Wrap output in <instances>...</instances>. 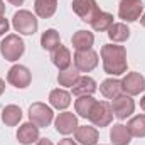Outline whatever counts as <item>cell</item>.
I'll use <instances>...</instances> for the list:
<instances>
[{"label":"cell","instance_id":"obj_1","mask_svg":"<svg viewBox=\"0 0 145 145\" xmlns=\"http://www.w3.org/2000/svg\"><path fill=\"white\" fill-rule=\"evenodd\" d=\"M101 59H103V69L106 74L120 76L127 71V49L123 46L105 44L101 47Z\"/></svg>","mask_w":145,"mask_h":145},{"label":"cell","instance_id":"obj_2","mask_svg":"<svg viewBox=\"0 0 145 145\" xmlns=\"http://www.w3.org/2000/svg\"><path fill=\"white\" fill-rule=\"evenodd\" d=\"M12 25H14V29L19 34L32 36V34H36L39 24H37V19L32 12H29V10H19V12L14 14Z\"/></svg>","mask_w":145,"mask_h":145},{"label":"cell","instance_id":"obj_3","mask_svg":"<svg viewBox=\"0 0 145 145\" xmlns=\"http://www.w3.org/2000/svg\"><path fill=\"white\" fill-rule=\"evenodd\" d=\"M24 51H25L24 40L19 36H15V34L7 36L2 40V44H0V52H2V56H3L7 61H12V63L17 61V59H20L22 54H24Z\"/></svg>","mask_w":145,"mask_h":145},{"label":"cell","instance_id":"obj_4","mask_svg":"<svg viewBox=\"0 0 145 145\" xmlns=\"http://www.w3.org/2000/svg\"><path fill=\"white\" fill-rule=\"evenodd\" d=\"M88 120L95 125V127H108L113 120V110L108 101H96L91 108V113L88 116Z\"/></svg>","mask_w":145,"mask_h":145},{"label":"cell","instance_id":"obj_5","mask_svg":"<svg viewBox=\"0 0 145 145\" xmlns=\"http://www.w3.org/2000/svg\"><path fill=\"white\" fill-rule=\"evenodd\" d=\"M29 118H31V121L34 125H37L39 128H46L54 120V113H52L51 106L37 101V103H32L29 106Z\"/></svg>","mask_w":145,"mask_h":145},{"label":"cell","instance_id":"obj_6","mask_svg":"<svg viewBox=\"0 0 145 145\" xmlns=\"http://www.w3.org/2000/svg\"><path fill=\"white\" fill-rule=\"evenodd\" d=\"M142 12H144L142 0H120V5H118L120 19H123L127 22H135L140 19Z\"/></svg>","mask_w":145,"mask_h":145},{"label":"cell","instance_id":"obj_7","mask_svg":"<svg viewBox=\"0 0 145 145\" xmlns=\"http://www.w3.org/2000/svg\"><path fill=\"white\" fill-rule=\"evenodd\" d=\"M72 10L83 22L91 24V20L100 12V7L96 0H72Z\"/></svg>","mask_w":145,"mask_h":145},{"label":"cell","instance_id":"obj_8","mask_svg":"<svg viewBox=\"0 0 145 145\" xmlns=\"http://www.w3.org/2000/svg\"><path fill=\"white\" fill-rule=\"evenodd\" d=\"M98 66V54L93 49L74 52V68L81 72H89Z\"/></svg>","mask_w":145,"mask_h":145},{"label":"cell","instance_id":"obj_9","mask_svg":"<svg viewBox=\"0 0 145 145\" xmlns=\"http://www.w3.org/2000/svg\"><path fill=\"white\" fill-rule=\"evenodd\" d=\"M7 81H8L12 86H15V88L24 89V88H27V86L31 84L32 76H31V71H29L25 66H22V64H15V66H12V68L8 69Z\"/></svg>","mask_w":145,"mask_h":145},{"label":"cell","instance_id":"obj_10","mask_svg":"<svg viewBox=\"0 0 145 145\" xmlns=\"http://www.w3.org/2000/svg\"><path fill=\"white\" fill-rule=\"evenodd\" d=\"M111 110H113V115L118 120H127L135 110V101L132 100L130 95H120V96L113 98Z\"/></svg>","mask_w":145,"mask_h":145},{"label":"cell","instance_id":"obj_11","mask_svg":"<svg viewBox=\"0 0 145 145\" xmlns=\"http://www.w3.org/2000/svg\"><path fill=\"white\" fill-rule=\"evenodd\" d=\"M121 89L130 96L140 95L142 91H145V78L140 72H128L121 79Z\"/></svg>","mask_w":145,"mask_h":145},{"label":"cell","instance_id":"obj_12","mask_svg":"<svg viewBox=\"0 0 145 145\" xmlns=\"http://www.w3.org/2000/svg\"><path fill=\"white\" fill-rule=\"evenodd\" d=\"M54 127H56V130L59 133L69 135V133H72L78 128V118H76V115L71 113V111H63V113H59L56 116Z\"/></svg>","mask_w":145,"mask_h":145},{"label":"cell","instance_id":"obj_13","mask_svg":"<svg viewBox=\"0 0 145 145\" xmlns=\"http://www.w3.org/2000/svg\"><path fill=\"white\" fill-rule=\"evenodd\" d=\"M74 138L81 145H96L100 140V132L89 125H78V128L74 130Z\"/></svg>","mask_w":145,"mask_h":145},{"label":"cell","instance_id":"obj_14","mask_svg":"<svg viewBox=\"0 0 145 145\" xmlns=\"http://www.w3.org/2000/svg\"><path fill=\"white\" fill-rule=\"evenodd\" d=\"M51 61H52V64H54L59 71L69 68V66H71V52H69V49L64 47L63 44L56 46V47L51 51Z\"/></svg>","mask_w":145,"mask_h":145},{"label":"cell","instance_id":"obj_15","mask_svg":"<svg viewBox=\"0 0 145 145\" xmlns=\"http://www.w3.org/2000/svg\"><path fill=\"white\" fill-rule=\"evenodd\" d=\"M17 140L22 145H31L37 142L39 140V127L34 125L32 121L20 125L19 130H17Z\"/></svg>","mask_w":145,"mask_h":145},{"label":"cell","instance_id":"obj_16","mask_svg":"<svg viewBox=\"0 0 145 145\" xmlns=\"http://www.w3.org/2000/svg\"><path fill=\"white\" fill-rule=\"evenodd\" d=\"M96 91V81L89 76H79L72 86L74 96H91Z\"/></svg>","mask_w":145,"mask_h":145},{"label":"cell","instance_id":"obj_17","mask_svg":"<svg viewBox=\"0 0 145 145\" xmlns=\"http://www.w3.org/2000/svg\"><path fill=\"white\" fill-rule=\"evenodd\" d=\"M110 138L113 145H128L132 142V135L128 132V128L121 123H116L111 127L110 130Z\"/></svg>","mask_w":145,"mask_h":145},{"label":"cell","instance_id":"obj_18","mask_svg":"<svg viewBox=\"0 0 145 145\" xmlns=\"http://www.w3.org/2000/svg\"><path fill=\"white\" fill-rule=\"evenodd\" d=\"M71 42L76 51H86V49H91L95 42V36L93 32H88V31H78L71 37Z\"/></svg>","mask_w":145,"mask_h":145},{"label":"cell","instance_id":"obj_19","mask_svg":"<svg viewBox=\"0 0 145 145\" xmlns=\"http://www.w3.org/2000/svg\"><path fill=\"white\" fill-rule=\"evenodd\" d=\"M56 8H57V0H36L34 2L36 15L40 19H51L56 14Z\"/></svg>","mask_w":145,"mask_h":145},{"label":"cell","instance_id":"obj_20","mask_svg":"<svg viewBox=\"0 0 145 145\" xmlns=\"http://www.w3.org/2000/svg\"><path fill=\"white\" fill-rule=\"evenodd\" d=\"M49 103H51V106L57 110H66L71 105V95L64 89H59V88L52 89L49 93Z\"/></svg>","mask_w":145,"mask_h":145},{"label":"cell","instance_id":"obj_21","mask_svg":"<svg viewBox=\"0 0 145 145\" xmlns=\"http://www.w3.org/2000/svg\"><path fill=\"white\" fill-rule=\"evenodd\" d=\"M100 91H101V95H103L105 98L113 100V98L120 96L121 91H123V89H121V81H118V79H115V78H108V79H105V81L101 83Z\"/></svg>","mask_w":145,"mask_h":145},{"label":"cell","instance_id":"obj_22","mask_svg":"<svg viewBox=\"0 0 145 145\" xmlns=\"http://www.w3.org/2000/svg\"><path fill=\"white\" fill-rule=\"evenodd\" d=\"M2 120L7 127H15L22 120V110L17 105H7L2 111Z\"/></svg>","mask_w":145,"mask_h":145},{"label":"cell","instance_id":"obj_23","mask_svg":"<svg viewBox=\"0 0 145 145\" xmlns=\"http://www.w3.org/2000/svg\"><path fill=\"white\" fill-rule=\"evenodd\" d=\"M108 37L113 42H125L130 37V29L123 22H113V25L108 29Z\"/></svg>","mask_w":145,"mask_h":145},{"label":"cell","instance_id":"obj_24","mask_svg":"<svg viewBox=\"0 0 145 145\" xmlns=\"http://www.w3.org/2000/svg\"><path fill=\"white\" fill-rule=\"evenodd\" d=\"M113 25V15L108 12H98L96 17L91 20V27L98 32H103V31H108L110 27Z\"/></svg>","mask_w":145,"mask_h":145},{"label":"cell","instance_id":"obj_25","mask_svg":"<svg viewBox=\"0 0 145 145\" xmlns=\"http://www.w3.org/2000/svg\"><path fill=\"white\" fill-rule=\"evenodd\" d=\"M95 103H96V100H95L93 96H78V100H76V103H74V110H76V113H78L79 116L88 118Z\"/></svg>","mask_w":145,"mask_h":145},{"label":"cell","instance_id":"obj_26","mask_svg":"<svg viewBox=\"0 0 145 145\" xmlns=\"http://www.w3.org/2000/svg\"><path fill=\"white\" fill-rule=\"evenodd\" d=\"M127 128H128V132H130L132 137H138V138L145 137V115H137V116H133V118L127 123Z\"/></svg>","mask_w":145,"mask_h":145},{"label":"cell","instance_id":"obj_27","mask_svg":"<svg viewBox=\"0 0 145 145\" xmlns=\"http://www.w3.org/2000/svg\"><path fill=\"white\" fill-rule=\"evenodd\" d=\"M61 44V37H59V32L54 31V29H47L42 36H40V46L42 49L46 51H52L56 46Z\"/></svg>","mask_w":145,"mask_h":145},{"label":"cell","instance_id":"obj_28","mask_svg":"<svg viewBox=\"0 0 145 145\" xmlns=\"http://www.w3.org/2000/svg\"><path fill=\"white\" fill-rule=\"evenodd\" d=\"M78 78H79V71L76 69V68H66V69H63V71H59V76H57V81H59V84L61 86H74V83L78 81Z\"/></svg>","mask_w":145,"mask_h":145},{"label":"cell","instance_id":"obj_29","mask_svg":"<svg viewBox=\"0 0 145 145\" xmlns=\"http://www.w3.org/2000/svg\"><path fill=\"white\" fill-rule=\"evenodd\" d=\"M7 31H8V20L3 19V17H0V37L3 36Z\"/></svg>","mask_w":145,"mask_h":145},{"label":"cell","instance_id":"obj_30","mask_svg":"<svg viewBox=\"0 0 145 145\" xmlns=\"http://www.w3.org/2000/svg\"><path fill=\"white\" fill-rule=\"evenodd\" d=\"M57 145H78V144H76L72 138H63V140H61Z\"/></svg>","mask_w":145,"mask_h":145},{"label":"cell","instance_id":"obj_31","mask_svg":"<svg viewBox=\"0 0 145 145\" xmlns=\"http://www.w3.org/2000/svg\"><path fill=\"white\" fill-rule=\"evenodd\" d=\"M37 145H52V142L49 138H40V140H37Z\"/></svg>","mask_w":145,"mask_h":145},{"label":"cell","instance_id":"obj_32","mask_svg":"<svg viewBox=\"0 0 145 145\" xmlns=\"http://www.w3.org/2000/svg\"><path fill=\"white\" fill-rule=\"evenodd\" d=\"M3 14H5V3L0 0V17H3Z\"/></svg>","mask_w":145,"mask_h":145},{"label":"cell","instance_id":"obj_33","mask_svg":"<svg viewBox=\"0 0 145 145\" xmlns=\"http://www.w3.org/2000/svg\"><path fill=\"white\" fill-rule=\"evenodd\" d=\"M3 91H5V81H3V79L0 78V95H2Z\"/></svg>","mask_w":145,"mask_h":145},{"label":"cell","instance_id":"obj_34","mask_svg":"<svg viewBox=\"0 0 145 145\" xmlns=\"http://www.w3.org/2000/svg\"><path fill=\"white\" fill-rule=\"evenodd\" d=\"M8 2H10L12 5H22V3H24V0H8Z\"/></svg>","mask_w":145,"mask_h":145},{"label":"cell","instance_id":"obj_35","mask_svg":"<svg viewBox=\"0 0 145 145\" xmlns=\"http://www.w3.org/2000/svg\"><path fill=\"white\" fill-rule=\"evenodd\" d=\"M140 106H142V110L145 111V95H144V98L140 100Z\"/></svg>","mask_w":145,"mask_h":145},{"label":"cell","instance_id":"obj_36","mask_svg":"<svg viewBox=\"0 0 145 145\" xmlns=\"http://www.w3.org/2000/svg\"><path fill=\"white\" fill-rule=\"evenodd\" d=\"M140 24H142V25H144V27H145V14H144V15H142V19H140Z\"/></svg>","mask_w":145,"mask_h":145}]
</instances>
